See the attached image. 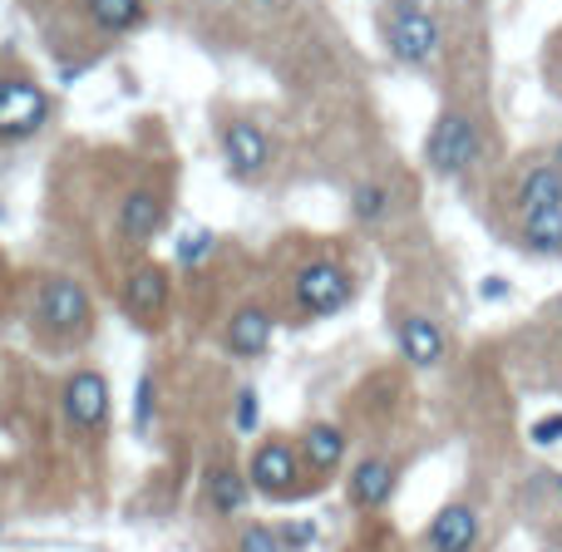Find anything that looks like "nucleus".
I'll list each match as a JSON object with an SVG mask.
<instances>
[{
	"label": "nucleus",
	"mask_w": 562,
	"mask_h": 552,
	"mask_svg": "<svg viewBox=\"0 0 562 552\" xmlns=\"http://www.w3.org/2000/svg\"><path fill=\"white\" fill-rule=\"evenodd\" d=\"M474 291H479V301H508V291H514V286H508L504 277H484Z\"/></svg>",
	"instance_id": "27"
},
{
	"label": "nucleus",
	"mask_w": 562,
	"mask_h": 552,
	"mask_svg": "<svg viewBox=\"0 0 562 552\" xmlns=\"http://www.w3.org/2000/svg\"><path fill=\"white\" fill-rule=\"evenodd\" d=\"M109 409H114V399H109V375L94 365H79L65 375V385H59V415H65V429L79 439H94L109 429Z\"/></svg>",
	"instance_id": "2"
},
{
	"label": "nucleus",
	"mask_w": 562,
	"mask_h": 552,
	"mask_svg": "<svg viewBox=\"0 0 562 552\" xmlns=\"http://www.w3.org/2000/svg\"><path fill=\"white\" fill-rule=\"evenodd\" d=\"M213 247H217V237L207 233V227H193V233L178 243V262H183V267H198L207 252H213Z\"/></svg>",
	"instance_id": "23"
},
{
	"label": "nucleus",
	"mask_w": 562,
	"mask_h": 552,
	"mask_svg": "<svg viewBox=\"0 0 562 552\" xmlns=\"http://www.w3.org/2000/svg\"><path fill=\"white\" fill-rule=\"evenodd\" d=\"M168 301H173V281H168V267L164 262H138L124 281V311L134 326L154 330L164 326L168 316Z\"/></svg>",
	"instance_id": "10"
},
{
	"label": "nucleus",
	"mask_w": 562,
	"mask_h": 552,
	"mask_svg": "<svg viewBox=\"0 0 562 552\" xmlns=\"http://www.w3.org/2000/svg\"><path fill=\"white\" fill-rule=\"evenodd\" d=\"M237 552H281V538L272 523H247L237 533Z\"/></svg>",
	"instance_id": "22"
},
{
	"label": "nucleus",
	"mask_w": 562,
	"mask_h": 552,
	"mask_svg": "<svg viewBox=\"0 0 562 552\" xmlns=\"http://www.w3.org/2000/svg\"><path fill=\"white\" fill-rule=\"evenodd\" d=\"M55 119V99L30 75H0V144H25Z\"/></svg>",
	"instance_id": "3"
},
{
	"label": "nucleus",
	"mask_w": 562,
	"mask_h": 552,
	"mask_svg": "<svg viewBox=\"0 0 562 552\" xmlns=\"http://www.w3.org/2000/svg\"><path fill=\"white\" fill-rule=\"evenodd\" d=\"M277 538H281V552H306L316 543V523H306V518H301V523H281Z\"/></svg>",
	"instance_id": "25"
},
{
	"label": "nucleus",
	"mask_w": 562,
	"mask_h": 552,
	"mask_svg": "<svg viewBox=\"0 0 562 552\" xmlns=\"http://www.w3.org/2000/svg\"><path fill=\"white\" fill-rule=\"evenodd\" d=\"M247 484H252V494L277 498V504L301 498V454H296V444H291V439H262V444L252 449V459H247Z\"/></svg>",
	"instance_id": "6"
},
{
	"label": "nucleus",
	"mask_w": 562,
	"mask_h": 552,
	"mask_svg": "<svg viewBox=\"0 0 562 552\" xmlns=\"http://www.w3.org/2000/svg\"><path fill=\"white\" fill-rule=\"evenodd\" d=\"M168 223V193L158 183H134L124 193V203H119V243L124 247H148L158 233H164Z\"/></svg>",
	"instance_id": "9"
},
{
	"label": "nucleus",
	"mask_w": 562,
	"mask_h": 552,
	"mask_svg": "<svg viewBox=\"0 0 562 552\" xmlns=\"http://www.w3.org/2000/svg\"><path fill=\"white\" fill-rule=\"evenodd\" d=\"M528 439H533L538 449L562 444V409H553V415H538L533 425H528Z\"/></svg>",
	"instance_id": "24"
},
{
	"label": "nucleus",
	"mask_w": 562,
	"mask_h": 552,
	"mask_svg": "<svg viewBox=\"0 0 562 552\" xmlns=\"http://www.w3.org/2000/svg\"><path fill=\"white\" fill-rule=\"evenodd\" d=\"M395 350H400V360H405V365L435 370L439 360H445L449 340H445V330H439V320H429V316H400L395 320Z\"/></svg>",
	"instance_id": "14"
},
{
	"label": "nucleus",
	"mask_w": 562,
	"mask_h": 552,
	"mask_svg": "<svg viewBox=\"0 0 562 552\" xmlns=\"http://www.w3.org/2000/svg\"><path fill=\"white\" fill-rule=\"evenodd\" d=\"M291 301H296L306 316H336L356 301V277L340 262H306L291 281Z\"/></svg>",
	"instance_id": "7"
},
{
	"label": "nucleus",
	"mask_w": 562,
	"mask_h": 552,
	"mask_svg": "<svg viewBox=\"0 0 562 552\" xmlns=\"http://www.w3.org/2000/svg\"><path fill=\"white\" fill-rule=\"evenodd\" d=\"M385 213H390V188L385 183H356L350 188V217H356L360 227L380 223Z\"/></svg>",
	"instance_id": "20"
},
{
	"label": "nucleus",
	"mask_w": 562,
	"mask_h": 552,
	"mask_svg": "<svg viewBox=\"0 0 562 552\" xmlns=\"http://www.w3.org/2000/svg\"><path fill=\"white\" fill-rule=\"evenodd\" d=\"M30 330H35L40 346L65 350V346H85L89 330H94V296L79 277H45L35 291V306H30Z\"/></svg>",
	"instance_id": "1"
},
{
	"label": "nucleus",
	"mask_w": 562,
	"mask_h": 552,
	"mask_svg": "<svg viewBox=\"0 0 562 552\" xmlns=\"http://www.w3.org/2000/svg\"><path fill=\"white\" fill-rule=\"evenodd\" d=\"M385 45L400 65H429L439 55V20L419 0H395L385 10Z\"/></svg>",
	"instance_id": "5"
},
{
	"label": "nucleus",
	"mask_w": 562,
	"mask_h": 552,
	"mask_svg": "<svg viewBox=\"0 0 562 552\" xmlns=\"http://www.w3.org/2000/svg\"><path fill=\"white\" fill-rule=\"evenodd\" d=\"M262 425V395L252 385H237V399H233V429L237 435H257Z\"/></svg>",
	"instance_id": "21"
},
{
	"label": "nucleus",
	"mask_w": 562,
	"mask_h": 552,
	"mask_svg": "<svg viewBox=\"0 0 562 552\" xmlns=\"http://www.w3.org/2000/svg\"><path fill=\"white\" fill-rule=\"evenodd\" d=\"M272 336H277V316L262 306V301H247L227 316V330H223V346L227 356L237 360H262L272 350Z\"/></svg>",
	"instance_id": "11"
},
{
	"label": "nucleus",
	"mask_w": 562,
	"mask_h": 552,
	"mask_svg": "<svg viewBox=\"0 0 562 552\" xmlns=\"http://www.w3.org/2000/svg\"><path fill=\"white\" fill-rule=\"evenodd\" d=\"M217 144H223V164L237 183H252V178H262L272 168V134L262 124H252V119H227Z\"/></svg>",
	"instance_id": "8"
},
{
	"label": "nucleus",
	"mask_w": 562,
	"mask_h": 552,
	"mask_svg": "<svg viewBox=\"0 0 562 552\" xmlns=\"http://www.w3.org/2000/svg\"><path fill=\"white\" fill-rule=\"evenodd\" d=\"M148 425H154V375L138 380V395H134V429L148 435Z\"/></svg>",
	"instance_id": "26"
},
{
	"label": "nucleus",
	"mask_w": 562,
	"mask_h": 552,
	"mask_svg": "<svg viewBox=\"0 0 562 552\" xmlns=\"http://www.w3.org/2000/svg\"><path fill=\"white\" fill-rule=\"evenodd\" d=\"M85 15L99 35H128L144 25L148 0H85Z\"/></svg>",
	"instance_id": "18"
},
{
	"label": "nucleus",
	"mask_w": 562,
	"mask_h": 552,
	"mask_svg": "<svg viewBox=\"0 0 562 552\" xmlns=\"http://www.w3.org/2000/svg\"><path fill=\"white\" fill-rule=\"evenodd\" d=\"M296 454H301V469H311L316 478L336 474V469L346 464V429L330 425V419H316V425L301 429Z\"/></svg>",
	"instance_id": "15"
},
{
	"label": "nucleus",
	"mask_w": 562,
	"mask_h": 552,
	"mask_svg": "<svg viewBox=\"0 0 562 552\" xmlns=\"http://www.w3.org/2000/svg\"><path fill=\"white\" fill-rule=\"evenodd\" d=\"M518 243H524L533 257H562V213L524 217V227H518Z\"/></svg>",
	"instance_id": "19"
},
{
	"label": "nucleus",
	"mask_w": 562,
	"mask_h": 552,
	"mask_svg": "<svg viewBox=\"0 0 562 552\" xmlns=\"http://www.w3.org/2000/svg\"><path fill=\"white\" fill-rule=\"evenodd\" d=\"M518 207L524 217L538 213H562V168L558 164H538L518 178Z\"/></svg>",
	"instance_id": "17"
},
{
	"label": "nucleus",
	"mask_w": 562,
	"mask_h": 552,
	"mask_svg": "<svg viewBox=\"0 0 562 552\" xmlns=\"http://www.w3.org/2000/svg\"><path fill=\"white\" fill-rule=\"evenodd\" d=\"M203 498H207V508H213L217 518H237V514L247 508V498H252L247 469H237V464H227V459H217V464L203 474Z\"/></svg>",
	"instance_id": "16"
},
{
	"label": "nucleus",
	"mask_w": 562,
	"mask_h": 552,
	"mask_svg": "<svg viewBox=\"0 0 562 552\" xmlns=\"http://www.w3.org/2000/svg\"><path fill=\"white\" fill-rule=\"evenodd\" d=\"M479 158V128L464 109H445L425 134V164L435 178H459L469 173Z\"/></svg>",
	"instance_id": "4"
},
{
	"label": "nucleus",
	"mask_w": 562,
	"mask_h": 552,
	"mask_svg": "<svg viewBox=\"0 0 562 552\" xmlns=\"http://www.w3.org/2000/svg\"><path fill=\"white\" fill-rule=\"evenodd\" d=\"M558 168H562V144H558Z\"/></svg>",
	"instance_id": "30"
},
{
	"label": "nucleus",
	"mask_w": 562,
	"mask_h": 552,
	"mask_svg": "<svg viewBox=\"0 0 562 552\" xmlns=\"http://www.w3.org/2000/svg\"><path fill=\"white\" fill-rule=\"evenodd\" d=\"M548 484H553V488H558V494H562V474H553V478H548Z\"/></svg>",
	"instance_id": "29"
},
{
	"label": "nucleus",
	"mask_w": 562,
	"mask_h": 552,
	"mask_svg": "<svg viewBox=\"0 0 562 552\" xmlns=\"http://www.w3.org/2000/svg\"><path fill=\"white\" fill-rule=\"evenodd\" d=\"M247 5H262V10H272V5H281V0H247Z\"/></svg>",
	"instance_id": "28"
},
{
	"label": "nucleus",
	"mask_w": 562,
	"mask_h": 552,
	"mask_svg": "<svg viewBox=\"0 0 562 552\" xmlns=\"http://www.w3.org/2000/svg\"><path fill=\"white\" fill-rule=\"evenodd\" d=\"M400 488V464L385 454H366L356 469H350L346 478V494H350V508H360V514H375V508H385L390 498H395Z\"/></svg>",
	"instance_id": "12"
},
{
	"label": "nucleus",
	"mask_w": 562,
	"mask_h": 552,
	"mask_svg": "<svg viewBox=\"0 0 562 552\" xmlns=\"http://www.w3.org/2000/svg\"><path fill=\"white\" fill-rule=\"evenodd\" d=\"M479 533H484V523H479V508L464 504V498H454V504H445L435 518H429L425 543H429V552H474L479 548Z\"/></svg>",
	"instance_id": "13"
}]
</instances>
